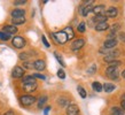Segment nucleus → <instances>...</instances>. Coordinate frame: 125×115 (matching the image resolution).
Segmentation results:
<instances>
[{"instance_id": "obj_11", "label": "nucleus", "mask_w": 125, "mask_h": 115, "mask_svg": "<svg viewBox=\"0 0 125 115\" xmlns=\"http://www.w3.org/2000/svg\"><path fill=\"white\" fill-rule=\"evenodd\" d=\"M2 32L7 34H16L17 32V28L15 25H5L4 29H2Z\"/></svg>"}, {"instance_id": "obj_7", "label": "nucleus", "mask_w": 125, "mask_h": 115, "mask_svg": "<svg viewBox=\"0 0 125 115\" xmlns=\"http://www.w3.org/2000/svg\"><path fill=\"white\" fill-rule=\"evenodd\" d=\"M92 13H94V15H104V13H106V6L104 5H98V6H95L93 7V11Z\"/></svg>"}, {"instance_id": "obj_15", "label": "nucleus", "mask_w": 125, "mask_h": 115, "mask_svg": "<svg viewBox=\"0 0 125 115\" xmlns=\"http://www.w3.org/2000/svg\"><path fill=\"white\" fill-rule=\"evenodd\" d=\"M116 89V86H115L114 84H111V83H104V84L102 85V90H104L106 92H113Z\"/></svg>"}, {"instance_id": "obj_40", "label": "nucleus", "mask_w": 125, "mask_h": 115, "mask_svg": "<svg viewBox=\"0 0 125 115\" xmlns=\"http://www.w3.org/2000/svg\"><path fill=\"white\" fill-rule=\"evenodd\" d=\"M49 111H51V107L48 106V107H46V108H45V111H44V114L47 115V114H48V112H49Z\"/></svg>"}, {"instance_id": "obj_6", "label": "nucleus", "mask_w": 125, "mask_h": 115, "mask_svg": "<svg viewBox=\"0 0 125 115\" xmlns=\"http://www.w3.org/2000/svg\"><path fill=\"white\" fill-rule=\"evenodd\" d=\"M79 114V108L75 104H70L68 105L67 108V115H78Z\"/></svg>"}, {"instance_id": "obj_16", "label": "nucleus", "mask_w": 125, "mask_h": 115, "mask_svg": "<svg viewBox=\"0 0 125 115\" xmlns=\"http://www.w3.org/2000/svg\"><path fill=\"white\" fill-rule=\"evenodd\" d=\"M23 84H36V78L33 76L23 77Z\"/></svg>"}, {"instance_id": "obj_9", "label": "nucleus", "mask_w": 125, "mask_h": 115, "mask_svg": "<svg viewBox=\"0 0 125 115\" xmlns=\"http://www.w3.org/2000/svg\"><path fill=\"white\" fill-rule=\"evenodd\" d=\"M46 68V63L44 60H36L33 62V69H37L39 71H42Z\"/></svg>"}, {"instance_id": "obj_38", "label": "nucleus", "mask_w": 125, "mask_h": 115, "mask_svg": "<svg viewBox=\"0 0 125 115\" xmlns=\"http://www.w3.org/2000/svg\"><path fill=\"white\" fill-rule=\"evenodd\" d=\"M119 39H121L122 42H125V34L124 32H121V34H119Z\"/></svg>"}, {"instance_id": "obj_5", "label": "nucleus", "mask_w": 125, "mask_h": 115, "mask_svg": "<svg viewBox=\"0 0 125 115\" xmlns=\"http://www.w3.org/2000/svg\"><path fill=\"white\" fill-rule=\"evenodd\" d=\"M11 76L14 77V78H21V77L24 76V69L22 67H20V66H16L15 68L13 69V71H11Z\"/></svg>"}, {"instance_id": "obj_43", "label": "nucleus", "mask_w": 125, "mask_h": 115, "mask_svg": "<svg viewBox=\"0 0 125 115\" xmlns=\"http://www.w3.org/2000/svg\"><path fill=\"white\" fill-rule=\"evenodd\" d=\"M122 101H125V93L122 96Z\"/></svg>"}, {"instance_id": "obj_10", "label": "nucleus", "mask_w": 125, "mask_h": 115, "mask_svg": "<svg viewBox=\"0 0 125 115\" xmlns=\"http://www.w3.org/2000/svg\"><path fill=\"white\" fill-rule=\"evenodd\" d=\"M93 11V6L92 5H84V6H82L80 7V15L82 16H87V14L88 13H91V12Z\"/></svg>"}, {"instance_id": "obj_12", "label": "nucleus", "mask_w": 125, "mask_h": 115, "mask_svg": "<svg viewBox=\"0 0 125 115\" xmlns=\"http://www.w3.org/2000/svg\"><path fill=\"white\" fill-rule=\"evenodd\" d=\"M118 44V40L116 38H113V39H108L106 42L103 43V46L106 47V48H113L115 46Z\"/></svg>"}, {"instance_id": "obj_17", "label": "nucleus", "mask_w": 125, "mask_h": 115, "mask_svg": "<svg viewBox=\"0 0 125 115\" xmlns=\"http://www.w3.org/2000/svg\"><path fill=\"white\" fill-rule=\"evenodd\" d=\"M63 31H64V34H67V38H68V40H70V39H72L73 37H75V34H73V31H72V28L67 27Z\"/></svg>"}, {"instance_id": "obj_29", "label": "nucleus", "mask_w": 125, "mask_h": 115, "mask_svg": "<svg viewBox=\"0 0 125 115\" xmlns=\"http://www.w3.org/2000/svg\"><path fill=\"white\" fill-rule=\"evenodd\" d=\"M19 58L21 59V60H24V61H25V60H28V59H30V54L29 53H21L19 55Z\"/></svg>"}, {"instance_id": "obj_23", "label": "nucleus", "mask_w": 125, "mask_h": 115, "mask_svg": "<svg viewBox=\"0 0 125 115\" xmlns=\"http://www.w3.org/2000/svg\"><path fill=\"white\" fill-rule=\"evenodd\" d=\"M117 59L114 57H110V55H104V58H103V61L107 62V63H111V62H114L116 61Z\"/></svg>"}, {"instance_id": "obj_35", "label": "nucleus", "mask_w": 125, "mask_h": 115, "mask_svg": "<svg viewBox=\"0 0 125 115\" xmlns=\"http://www.w3.org/2000/svg\"><path fill=\"white\" fill-rule=\"evenodd\" d=\"M24 4H27V0H16V1H14V5H16V6L24 5Z\"/></svg>"}, {"instance_id": "obj_24", "label": "nucleus", "mask_w": 125, "mask_h": 115, "mask_svg": "<svg viewBox=\"0 0 125 115\" xmlns=\"http://www.w3.org/2000/svg\"><path fill=\"white\" fill-rule=\"evenodd\" d=\"M46 101H47V97H46V96H42V98H40V99L38 100V107H39V108H42V106L45 105Z\"/></svg>"}, {"instance_id": "obj_28", "label": "nucleus", "mask_w": 125, "mask_h": 115, "mask_svg": "<svg viewBox=\"0 0 125 115\" xmlns=\"http://www.w3.org/2000/svg\"><path fill=\"white\" fill-rule=\"evenodd\" d=\"M54 55H55V58H56V59H57V61H59V62H60V63H61V66H62V67H64V66H65V63H64V62H63V60H62V57H61L60 54H59V53H56V52H55V53H54Z\"/></svg>"}, {"instance_id": "obj_14", "label": "nucleus", "mask_w": 125, "mask_h": 115, "mask_svg": "<svg viewBox=\"0 0 125 115\" xmlns=\"http://www.w3.org/2000/svg\"><path fill=\"white\" fill-rule=\"evenodd\" d=\"M24 14H25V11H23V9H14L11 12L13 19H15V17H24Z\"/></svg>"}, {"instance_id": "obj_32", "label": "nucleus", "mask_w": 125, "mask_h": 115, "mask_svg": "<svg viewBox=\"0 0 125 115\" xmlns=\"http://www.w3.org/2000/svg\"><path fill=\"white\" fill-rule=\"evenodd\" d=\"M108 76H109L111 80H118V70H116V71H114V73L109 74Z\"/></svg>"}, {"instance_id": "obj_42", "label": "nucleus", "mask_w": 125, "mask_h": 115, "mask_svg": "<svg viewBox=\"0 0 125 115\" xmlns=\"http://www.w3.org/2000/svg\"><path fill=\"white\" fill-rule=\"evenodd\" d=\"M121 105H122V109H123V111H125V101H122Z\"/></svg>"}, {"instance_id": "obj_3", "label": "nucleus", "mask_w": 125, "mask_h": 115, "mask_svg": "<svg viewBox=\"0 0 125 115\" xmlns=\"http://www.w3.org/2000/svg\"><path fill=\"white\" fill-rule=\"evenodd\" d=\"M11 44L16 48H23L25 46V39L23 38V37L16 36V37H14V38L11 39Z\"/></svg>"}, {"instance_id": "obj_33", "label": "nucleus", "mask_w": 125, "mask_h": 115, "mask_svg": "<svg viewBox=\"0 0 125 115\" xmlns=\"http://www.w3.org/2000/svg\"><path fill=\"white\" fill-rule=\"evenodd\" d=\"M23 67H25V68L27 69H33V63H32V62H24V63H23Z\"/></svg>"}, {"instance_id": "obj_26", "label": "nucleus", "mask_w": 125, "mask_h": 115, "mask_svg": "<svg viewBox=\"0 0 125 115\" xmlns=\"http://www.w3.org/2000/svg\"><path fill=\"white\" fill-rule=\"evenodd\" d=\"M77 91H78V93H79V96L82 97V98H86V91H85L82 86H78V88H77Z\"/></svg>"}, {"instance_id": "obj_8", "label": "nucleus", "mask_w": 125, "mask_h": 115, "mask_svg": "<svg viewBox=\"0 0 125 115\" xmlns=\"http://www.w3.org/2000/svg\"><path fill=\"white\" fill-rule=\"evenodd\" d=\"M104 15L107 17H116L118 15V9L116 7H109L108 9H106Z\"/></svg>"}, {"instance_id": "obj_45", "label": "nucleus", "mask_w": 125, "mask_h": 115, "mask_svg": "<svg viewBox=\"0 0 125 115\" xmlns=\"http://www.w3.org/2000/svg\"><path fill=\"white\" fill-rule=\"evenodd\" d=\"M124 115H125V114H124Z\"/></svg>"}, {"instance_id": "obj_44", "label": "nucleus", "mask_w": 125, "mask_h": 115, "mask_svg": "<svg viewBox=\"0 0 125 115\" xmlns=\"http://www.w3.org/2000/svg\"><path fill=\"white\" fill-rule=\"evenodd\" d=\"M122 77H123V78H125V70L122 73Z\"/></svg>"}, {"instance_id": "obj_25", "label": "nucleus", "mask_w": 125, "mask_h": 115, "mask_svg": "<svg viewBox=\"0 0 125 115\" xmlns=\"http://www.w3.org/2000/svg\"><path fill=\"white\" fill-rule=\"evenodd\" d=\"M57 103L60 104V106H62V107H64V106H67V105H69V100L67 99V98H60Z\"/></svg>"}, {"instance_id": "obj_22", "label": "nucleus", "mask_w": 125, "mask_h": 115, "mask_svg": "<svg viewBox=\"0 0 125 115\" xmlns=\"http://www.w3.org/2000/svg\"><path fill=\"white\" fill-rule=\"evenodd\" d=\"M92 88H93V90H94V91H96V92H101V91H102V85L100 84L99 82H93Z\"/></svg>"}, {"instance_id": "obj_13", "label": "nucleus", "mask_w": 125, "mask_h": 115, "mask_svg": "<svg viewBox=\"0 0 125 115\" xmlns=\"http://www.w3.org/2000/svg\"><path fill=\"white\" fill-rule=\"evenodd\" d=\"M108 28H109L108 22H102V23H98V24L95 25V30L96 31H106Z\"/></svg>"}, {"instance_id": "obj_27", "label": "nucleus", "mask_w": 125, "mask_h": 115, "mask_svg": "<svg viewBox=\"0 0 125 115\" xmlns=\"http://www.w3.org/2000/svg\"><path fill=\"white\" fill-rule=\"evenodd\" d=\"M10 38V34H5V32H0V39L1 40H8V39Z\"/></svg>"}, {"instance_id": "obj_20", "label": "nucleus", "mask_w": 125, "mask_h": 115, "mask_svg": "<svg viewBox=\"0 0 125 115\" xmlns=\"http://www.w3.org/2000/svg\"><path fill=\"white\" fill-rule=\"evenodd\" d=\"M107 17L106 15H96L93 17V21H96L98 23H102V22H107Z\"/></svg>"}, {"instance_id": "obj_30", "label": "nucleus", "mask_w": 125, "mask_h": 115, "mask_svg": "<svg viewBox=\"0 0 125 115\" xmlns=\"http://www.w3.org/2000/svg\"><path fill=\"white\" fill-rule=\"evenodd\" d=\"M77 29H78V31L82 32V34L85 32V22H80L79 24H78V28H77Z\"/></svg>"}, {"instance_id": "obj_36", "label": "nucleus", "mask_w": 125, "mask_h": 115, "mask_svg": "<svg viewBox=\"0 0 125 115\" xmlns=\"http://www.w3.org/2000/svg\"><path fill=\"white\" fill-rule=\"evenodd\" d=\"M119 28H121V27H119L118 24H117V25H114V27H111V28H110V30H111V34H115V32H116V31L119 29Z\"/></svg>"}, {"instance_id": "obj_37", "label": "nucleus", "mask_w": 125, "mask_h": 115, "mask_svg": "<svg viewBox=\"0 0 125 115\" xmlns=\"http://www.w3.org/2000/svg\"><path fill=\"white\" fill-rule=\"evenodd\" d=\"M42 43H44V45H45L46 47H49V43L47 42V39H46L45 36H42Z\"/></svg>"}, {"instance_id": "obj_31", "label": "nucleus", "mask_w": 125, "mask_h": 115, "mask_svg": "<svg viewBox=\"0 0 125 115\" xmlns=\"http://www.w3.org/2000/svg\"><path fill=\"white\" fill-rule=\"evenodd\" d=\"M57 76L60 77L61 80H64L65 78V73L63 71V69H59V70H57Z\"/></svg>"}, {"instance_id": "obj_18", "label": "nucleus", "mask_w": 125, "mask_h": 115, "mask_svg": "<svg viewBox=\"0 0 125 115\" xmlns=\"http://www.w3.org/2000/svg\"><path fill=\"white\" fill-rule=\"evenodd\" d=\"M37 89V84H23V90L27 92H32Z\"/></svg>"}, {"instance_id": "obj_19", "label": "nucleus", "mask_w": 125, "mask_h": 115, "mask_svg": "<svg viewBox=\"0 0 125 115\" xmlns=\"http://www.w3.org/2000/svg\"><path fill=\"white\" fill-rule=\"evenodd\" d=\"M13 25H19V24H23L25 22V17H15V19L11 20Z\"/></svg>"}, {"instance_id": "obj_34", "label": "nucleus", "mask_w": 125, "mask_h": 115, "mask_svg": "<svg viewBox=\"0 0 125 115\" xmlns=\"http://www.w3.org/2000/svg\"><path fill=\"white\" fill-rule=\"evenodd\" d=\"M32 76L34 77V78H40V80H46V76H44V75H42V74H33Z\"/></svg>"}, {"instance_id": "obj_2", "label": "nucleus", "mask_w": 125, "mask_h": 115, "mask_svg": "<svg viewBox=\"0 0 125 115\" xmlns=\"http://www.w3.org/2000/svg\"><path fill=\"white\" fill-rule=\"evenodd\" d=\"M36 100H37V98L34 96H30V94H24V96L20 97V103L23 106H30V105L36 103Z\"/></svg>"}, {"instance_id": "obj_21", "label": "nucleus", "mask_w": 125, "mask_h": 115, "mask_svg": "<svg viewBox=\"0 0 125 115\" xmlns=\"http://www.w3.org/2000/svg\"><path fill=\"white\" fill-rule=\"evenodd\" d=\"M111 115H124V111L122 108L114 107L111 108Z\"/></svg>"}, {"instance_id": "obj_41", "label": "nucleus", "mask_w": 125, "mask_h": 115, "mask_svg": "<svg viewBox=\"0 0 125 115\" xmlns=\"http://www.w3.org/2000/svg\"><path fill=\"white\" fill-rule=\"evenodd\" d=\"M4 115H15V114H14V112L13 111H8V112H6Z\"/></svg>"}, {"instance_id": "obj_39", "label": "nucleus", "mask_w": 125, "mask_h": 115, "mask_svg": "<svg viewBox=\"0 0 125 115\" xmlns=\"http://www.w3.org/2000/svg\"><path fill=\"white\" fill-rule=\"evenodd\" d=\"M95 69H96V67H95V66H92L91 69H88V70H87V73H90V74H91V73H94Z\"/></svg>"}, {"instance_id": "obj_1", "label": "nucleus", "mask_w": 125, "mask_h": 115, "mask_svg": "<svg viewBox=\"0 0 125 115\" xmlns=\"http://www.w3.org/2000/svg\"><path fill=\"white\" fill-rule=\"evenodd\" d=\"M52 37L55 39V42L57 44H65L68 42V38H67V34H64V31H59V32H53L52 34Z\"/></svg>"}, {"instance_id": "obj_4", "label": "nucleus", "mask_w": 125, "mask_h": 115, "mask_svg": "<svg viewBox=\"0 0 125 115\" xmlns=\"http://www.w3.org/2000/svg\"><path fill=\"white\" fill-rule=\"evenodd\" d=\"M84 45H85V40H84L83 38L76 39V40H73L71 44V50L72 51H78V50H80Z\"/></svg>"}]
</instances>
